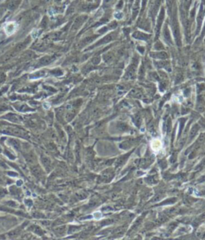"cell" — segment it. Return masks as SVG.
<instances>
[{
    "instance_id": "6da1fadb",
    "label": "cell",
    "mask_w": 205,
    "mask_h": 240,
    "mask_svg": "<svg viewBox=\"0 0 205 240\" xmlns=\"http://www.w3.org/2000/svg\"><path fill=\"white\" fill-rule=\"evenodd\" d=\"M15 27H16V26H15V23H10L7 26H6L5 30H6V31H7L8 35H11V34L14 33V31H15Z\"/></svg>"
},
{
    "instance_id": "7a4b0ae2",
    "label": "cell",
    "mask_w": 205,
    "mask_h": 240,
    "mask_svg": "<svg viewBox=\"0 0 205 240\" xmlns=\"http://www.w3.org/2000/svg\"><path fill=\"white\" fill-rule=\"evenodd\" d=\"M10 142H11V145H12L13 147L15 149H18V150L20 149L21 145H20V143H19V141L18 140H16V139H11V140H10Z\"/></svg>"
},
{
    "instance_id": "3957f363",
    "label": "cell",
    "mask_w": 205,
    "mask_h": 240,
    "mask_svg": "<svg viewBox=\"0 0 205 240\" xmlns=\"http://www.w3.org/2000/svg\"><path fill=\"white\" fill-rule=\"evenodd\" d=\"M19 2H20V0H11V1L9 2L8 7H9L10 9L15 8V7H16L17 6L19 5Z\"/></svg>"
},
{
    "instance_id": "277c9868",
    "label": "cell",
    "mask_w": 205,
    "mask_h": 240,
    "mask_svg": "<svg viewBox=\"0 0 205 240\" xmlns=\"http://www.w3.org/2000/svg\"><path fill=\"white\" fill-rule=\"evenodd\" d=\"M32 173L35 177L39 178V177H40L42 172H41V170L39 167H34L32 169Z\"/></svg>"
},
{
    "instance_id": "5b68a950",
    "label": "cell",
    "mask_w": 205,
    "mask_h": 240,
    "mask_svg": "<svg viewBox=\"0 0 205 240\" xmlns=\"http://www.w3.org/2000/svg\"><path fill=\"white\" fill-rule=\"evenodd\" d=\"M42 161H43L45 167L49 168L50 165H51V161H50L48 157H42Z\"/></svg>"
},
{
    "instance_id": "8992f818",
    "label": "cell",
    "mask_w": 205,
    "mask_h": 240,
    "mask_svg": "<svg viewBox=\"0 0 205 240\" xmlns=\"http://www.w3.org/2000/svg\"><path fill=\"white\" fill-rule=\"evenodd\" d=\"M7 117L8 120H11V121H13V122L19 121V118H18V116H16V115H15V114H9L8 116H7Z\"/></svg>"
},
{
    "instance_id": "52a82bcc",
    "label": "cell",
    "mask_w": 205,
    "mask_h": 240,
    "mask_svg": "<svg viewBox=\"0 0 205 240\" xmlns=\"http://www.w3.org/2000/svg\"><path fill=\"white\" fill-rule=\"evenodd\" d=\"M153 141L156 143V145H154V144H152V149H155V150H159L160 149L161 147V143L160 142V141Z\"/></svg>"
},
{
    "instance_id": "ba28073f",
    "label": "cell",
    "mask_w": 205,
    "mask_h": 240,
    "mask_svg": "<svg viewBox=\"0 0 205 240\" xmlns=\"http://www.w3.org/2000/svg\"><path fill=\"white\" fill-rule=\"evenodd\" d=\"M19 230H15V231H11V232H9L8 233V236L9 237H11V238H15V237H17L18 235H19Z\"/></svg>"
},
{
    "instance_id": "9c48e42d",
    "label": "cell",
    "mask_w": 205,
    "mask_h": 240,
    "mask_svg": "<svg viewBox=\"0 0 205 240\" xmlns=\"http://www.w3.org/2000/svg\"><path fill=\"white\" fill-rule=\"evenodd\" d=\"M51 57H43L40 60V63L42 64H47V63H49L51 62Z\"/></svg>"
},
{
    "instance_id": "30bf717a",
    "label": "cell",
    "mask_w": 205,
    "mask_h": 240,
    "mask_svg": "<svg viewBox=\"0 0 205 240\" xmlns=\"http://www.w3.org/2000/svg\"><path fill=\"white\" fill-rule=\"evenodd\" d=\"M64 230H65V227H59V228H57V229H56V232H57V233H59V234H63V231H64Z\"/></svg>"
},
{
    "instance_id": "8fae6325",
    "label": "cell",
    "mask_w": 205,
    "mask_h": 240,
    "mask_svg": "<svg viewBox=\"0 0 205 240\" xmlns=\"http://www.w3.org/2000/svg\"><path fill=\"white\" fill-rule=\"evenodd\" d=\"M22 184H23V182H22L21 180H20V181H19V182H17V185H18V186H21Z\"/></svg>"
},
{
    "instance_id": "7c38bea8",
    "label": "cell",
    "mask_w": 205,
    "mask_h": 240,
    "mask_svg": "<svg viewBox=\"0 0 205 240\" xmlns=\"http://www.w3.org/2000/svg\"><path fill=\"white\" fill-rule=\"evenodd\" d=\"M43 224H49V223H50V222H47V221H44V222H43Z\"/></svg>"
},
{
    "instance_id": "4fadbf2b",
    "label": "cell",
    "mask_w": 205,
    "mask_h": 240,
    "mask_svg": "<svg viewBox=\"0 0 205 240\" xmlns=\"http://www.w3.org/2000/svg\"><path fill=\"white\" fill-rule=\"evenodd\" d=\"M0 152H1V149H0Z\"/></svg>"
}]
</instances>
